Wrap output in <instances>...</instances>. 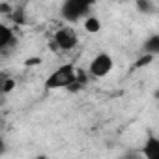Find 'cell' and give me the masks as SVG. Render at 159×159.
<instances>
[{
  "mask_svg": "<svg viewBox=\"0 0 159 159\" xmlns=\"http://www.w3.org/2000/svg\"><path fill=\"white\" fill-rule=\"evenodd\" d=\"M6 150H8V144H6L4 137L0 135V155H4V153H6Z\"/></svg>",
  "mask_w": 159,
  "mask_h": 159,
  "instance_id": "14",
  "label": "cell"
},
{
  "mask_svg": "<svg viewBox=\"0 0 159 159\" xmlns=\"http://www.w3.org/2000/svg\"><path fill=\"white\" fill-rule=\"evenodd\" d=\"M137 8H139V11H142V13H152V11H155V4L152 2V0H137Z\"/></svg>",
  "mask_w": 159,
  "mask_h": 159,
  "instance_id": "9",
  "label": "cell"
},
{
  "mask_svg": "<svg viewBox=\"0 0 159 159\" xmlns=\"http://www.w3.org/2000/svg\"><path fill=\"white\" fill-rule=\"evenodd\" d=\"M0 11H2L4 15H8V17H10V15L13 13V8H11L10 4H0Z\"/></svg>",
  "mask_w": 159,
  "mask_h": 159,
  "instance_id": "12",
  "label": "cell"
},
{
  "mask_svg": "<svg viewBox=\"0 0 159 159\" xmlns=\"http://www.w3.org/2000/svg\"><path fill=\"white\" fill-rule=\"evenodd\" d=\"M142 51H144V54L157 56V54H159V34H152V36L144 41Z\"/></svg>",
  "mask_w": 159,
  "mask_h": 159,
  "instance_id": "7",
  "label": "cell"
},
{
  "mask_svg": "<svg viewBox=\"0 0 159 159\" xmlns=\"http://www.w3.org/2000/svg\"><path fill=\"white\" fill-rule=\"evenodd\" d=\"M101 21H99V17H96V15H88V17H84V30L88 32V34H98L99 30H101Z\"/></svg>",
  "mask_w": 159,
  "mask_h": 159,
  "instance_id": "8",
  "label": "cell"
},
{
  "mask_svg": "<svg viewBox=\"0 0 159 159\" xmlns=\"http://www.w3.org/2000/svg\"><path fill=\"white\" fill-rule=\"evenodd\" d=\"M92 11V2H84V0H66L60 8V13L64 21L67 23H77L84 17H88Z\"/></svg>",
  "mask_w": 159,
  "mask_h": 159,
  "instance_id": "2",
  "label": "cell"
},
{
  "mask_svg": "<svg viewBox=\"0 0 159 159\" xmlns=\"http://www.w3.org/2000/svg\"><path fill=\"white\" fill-rule=\"evenodd\" d=\"M2 79H4V77H0V83H2Z\"/></svg>",
  "mask_w": 159,
  "mask_h": 159,
  "instance_id": "16",
  "label": "cell"
},
{
  "mask_svg": "<svg viewBox=\"0 0 159 159\" xmlns=\"http://www.w3.org/2000/svg\"><path fill=\"white\" fill-rule=\"evenodd\" d=\"M142 155H144V159H159V139H157V135L150 133L146 137V142L142 146Z\"/></svg>",
  "mask_w": 159,
  "mask_h": 159,
  "instance_id": "5",
  "label": "cell"
},
{
  "mask_svg": "<svg viewBox=\"0 0 159 159\" xmlns=\"http://www.w3.org/2000/svg\"><path fill=\"white\" fill-rule=\"evenodd\" d=\"M13 43H15V34H13V30H11L6 23L0 21V51L8 49V47L13 45Z\"/></svg>",
  "mask_w": 159,
  "mask_h": 159,
  "instance_id": "6",
  "label": "cell"
},
{
  "mask_svg": "<svg viewBox=\"0 0 159 159\" xmlns=\"http://www.w3.org/2000/svg\"><path fill=\"white\" fill-rule=\"evenodd\" d=\"M114 67V60L109 52H98L92 60H90V66H88V75L94 77V79H105L107 75H111Z\"/></svg>",
  "mask_w": 159,
  "mask_h": 159,
  "instance_id": "3",
  "label": "cell"
},
{
  "mask_svg": "<svg viewBox=\"0 0 159 159\" xmlns=\"http://www.w3.org/2000/svg\"><path fill=\"white\" fill-rule=\"evenodd\" d=\"M153 60H155V56H152V54H142V56H139V60L135 62V67H146V66H150Z\"/></svg>",
  "mask_w": 159,
  "mask_h": 159,
  "instance_id": "11",
  "label": "cell"
},
{
  "mask_svg": "<svg viewBox=\"0 0 159 159\" xmlns=\"http://www.w3.org/2000/svg\"><path fill=\"white\" fill-rule=\"evenodd\" d=\"M77 45H79V36L71 26L58 28L52 36V47H56L60 51H71Z\"/></svg>",
  "mask_w": 159,
  "mask_h": 159,
  "instance_id": "4",
  "label": "cell"
},
{
  "mask_svg": "<svg viewBox=\"0 0 159 159\" xmlns=\"http://www.w3.org/2000/svg\"><path fill=\"white\" fill-rule=\"evenodd\" d=\"M39 64H41V58L39 56H32V58H28L25 62V66H39Z\"/></svg>",
  "mask_w": 159,
  "mask_h": 159,
  "instance_id": "13",
  "label": "cell"
},
{
  "mask_svg": "<svg viewBox=\"0 0 159 159\" xmlns=\"http://www.w3.org/2000/svg\"><path fill=\"white\" fill-rule=\"evenodd\" d=\"M34 159H49V157H47L45 153H41V155H38V157H34Z\"/></svg>",
  "mask_w": 159,
  "mask_h": 159,
  "instance_id": "15",
  "label": "cell"
},
{
  "mask_svg": "<svg viewBox=\"0 0 159 159\" xmlns=\"http://www.w3.org/2000/svg\"><path fill=\"white\" fill-rule=\"evenodd\" d=\"M73 84H77V69L71 62H66L62 66H58L54 71H51L43 83V88L47 92L52 90H62V88H71Z\"/></svg>",
  "mask_w": 159,
  "mask_h": 159,
  "instance_id": "1",
  "label": "cell"
},
{
  "mask_svg": "<svg viewBox=\"0 0 159 159\" xmlns=\"http://www.w3.org/2000/svg\"><path fill=\"white\" fill-rule=\"evenodd\" d=\"M13 88H15V81L10 79V77H4L2 83H0V92H2V94H10Z\"/></svg>",
  "mask_w": 159,
  "mask_h": 159,
  "instance_id": "10",
  "label": "cell"
}]
</instances>
